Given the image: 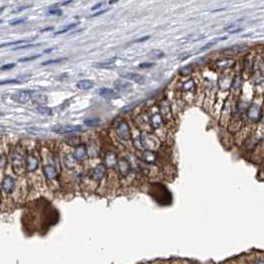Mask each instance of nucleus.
<instances>
[{
	"mask_svg": "<svg viewBox=\"0 0 264 264\" xmlns=\"http://www.w3.org/2000/svg\"><path fill=\"white\" fill-rule=\"evenodd\" d=\"M151 122H152V125L154 128H158V127H160L162 125V118L161 116H160L159 114H155L153 115L152 117H151Z\"/></svg>",
	"mask_w": 264,
	"mask_h": 264,
	"instance_id": "18",
	"label": "nucleus"
},
{
	"mask_svg": "<svg viewBox=\"0 0 264 264\" xmlns=\"http://www.w3.org/2000/svg\"><path fill=\"white\" fill-rule=\"evenodd\" d=\"M148 39H150V36H145V37H142V38H139V39H136L133 41V43H141V42H145L147 41Z\"/></svg>",
	"mask_w": 264,
	"mask_h": 264,
	"instance_id": "37",
	"label": "nucleus"
},
{
	"mask_svg": "<svg viewBox=\"0 0 264 264\" xmlns=\"http://www.w3.org/2000/svg\"><path fill=\"white\" fill-rule=\"evenodd\" d=\"M233 64V61L232 60H224V61H220V62L218 63L219 67H230Z\"/></svg>",
	"mask_w": 264,
	"mask_h": 264,
	"instance_id": "26",
	"label": "nucleus"
},
{
	"mask_svg": "<svg viewBox=\"0 0 264 264\" xmlns=\"http://www.w3.org/2000/svg\"><path fill=\"white\" fill-rule=\"evenodd\" d=\"M97 93L100 94V96L106 98V100H115V98H118L119 96L115 91H113L111 88L108 87H100L97 89Z\"/></svg>",
	"mask_w": 264,
	"mask_h": 264,
	"instance_id": "5",
	"label": "nucleus"
},
{
	"mask_svg": "<svg viewBox=\"0 0 264 264\" xmlns=\"http://www.w3.org/2000/svg\"><path fill=\"white\" fill-rule=\"evenodd\" d=\"M117 134L120 138L122 139H128L130 136V131H129V127L125 122H121L119 124V126L117 127Z\"/></svg>",
	"mask_w": 264,
	"mask_h": 264,
	"instance_id": "7",
	"label": "nucleus"
},
{
	"mask_svg": "<svg viewBox=\"0 0 264 264\" xmlns=\"http://www.w3.org/2000/svg\"><path fill=\"white\" fill-rule=\"evenodd\" d=\"M53 50H54V48L49 49V50H45V51H44V53H46V54H47V53H51V52L53 51Z\"/></svg>",
	"mask_w": 264,
	"mask_h": 264,
	"instance_id": "43",
	"label": "nucleus"
},
{
	"mask_svg": "<svg viewBox=\"0 0 264 264\" xmlns=\"http://www.w3.org/2000/svg\"><path fill=\"white\" fill-rule=\"evenodd\" d=\"M144 159L146 160L147 162H154L155 161V156L153 155V153L151 152H145L144 154Z\"/></svg>",
	"mask_w": 264,
	"mask_h": 264,
	"instance_id": "27",
	"label": "nucleus"
},
{
	"mask_svg": "<svg viewBox=\"0 0 264 264\" xmlns=\"http://www.w3.org/2000/svg\"><path fill=\"white\" fill-rule=\"evenodd\" d=\"M44 172H45L46 177L48 178L49 180H55V179L57 178V176H58L55 167H53L52 165H48V166H46L44 168Z\"/></svg>",
	"mask_w": 264,
	"mask_h": 264,
	"instance_id": "12",
	"label": "nucleus"
},
{
	"mask_svg": "<svg viewBox=\"0 0 264 264\" xmlns=\"http://www.w3.org/2000/svg\"><path fill=\"white\" fill-rule=\"evenodd\" d=\"M14 67H16V64H7V65H3L1 67V70H10L13 69Z\"/></svg>",
	"mask_w": 264,
	"mask_h": 264,
	"instance_id": "35",
	"label": "nucleus"
},
{
	"mask_svg": "<svg viewBox=\"0 0 264 264\" xmlns=\"http://www.w3.org/2000/svg\"><path fill=\"white\" fill-rule=\"evenodd\" d=\"M64 61H67V58H61V59H55V60H49L46 61V62H43L42 65H51V64H58L61 62H64Z\"/></svg>",
	"mask_w": 264,
	"mask_h": 264,
	"instance_id": "25",
	"label": "nucleus"
},
{
	"mask_svg": "<svg viewBox=\"0 0 264 264\" xmlns=\"http://www.w3.org/2000/svg\"><path fill=\"white\" fill-rule=\"evenodd\" d=\"M27 131L29 133L33 134V135H37V136H43V135H47L48 132L45 129L42 128H35V127H31V128H27Z\"/></svg>",
	"mask_w": 264,
	"mask_h": 264,
	"instance_id": "17",
	"label": "nucleus"
},
{
	"mask_svg": "<svg viewBox=\"0 0 264 264\" xmlns=\"http://www.w3.org/2000/svg\"><path fill=\"white\" fill-rule=\"evenodd\" d=\"M107 10H101V11H100V12H97V13H94L93 15H92V17H96V16H100V15H101V14H103V13H105Z\"/></svg>",
	"mask_w": 264,
	"mask_h": 264,
	"instance_id": "41",
	"label": "nucleus"
},
{
	"mask_svg": "<svg viewBox=\"0 0 264 264\" xmlns=\"http://www.w3.org/2000/svg\"><path fill=\"white\" fill-rule=\"evenodd\" d=\"M115 60H116V58H113L111 61L109 60V61H107V62H104V63H98L96 66L97 68H110V67H112L113 65H114Z\"/></svg>",
	"mask_w": 264,
	"mask_h": 264,
	"instance_id": "21",
	"label": "nucleus"
},
{
	"mask_svg": "<svg viewBox=\"0 0 264 264\" xmlns=\"http://www.w3.org/2000/svg\"><path fill=\"white\" fill-rule=\"evenodd\" d=\"M26 21V19H16V20H13V21H11L10 22V25H19V24H23V23H24Z\"/></svg>",
	"mask_w": 264,
	"mask_h": 264,
	"instance_id": "34",
	"label": "nucleus"
},
{
	"mask_svg": "<svg viewBox=\"0 0 264 264\" xmlns=\"http://www.w3.org/2000/svg\"><path fill=\"white\" fill-rule=\"evenodd\" d=\"M31 100H33V102L37 103L38 105H41V104H46L48 102V97L44 94L39 93V92H32V98Z\"/></svg>",
	"mask_w": 264,
	"mask_h": 264,
	"instance_id": "8",
	"label": "nucleus"
},
{
	"mask_svg": "<svg viewBox=\"0 0 264 264\" xmlns=\"http://www.w3.org/2000/svg\"><path fill=\"white\" fill-rule=\"evenodd\" d=\"M32 92L30 91H20L13 96V100L19 103H26L32 98Z\"/></svg>",
	"mask_w": 264,
	"mask_h": 264,
	"instance_id": "4",
	"label": "nucleus"
},
{
	"mask_svg": "<svg viewBox=\"0 0 264 264\" xmlns=\"http://www.w3.org/2000/svg\"><path fill=\"white\" fill-rule=\"evenodd\" d=\"M101 6H102V3H101V2H100V3L96 4V5H93V6L92 7V10H96V9H98V8L101 7Z\"/></svg>",
	"mask_w": 264,
	"mask_h": 264,
	"instance_id": "40",
	"label": "nucleus"
},
{
	"mask_svg": "<svg viewBox=\"0 0 264 264\" xmlns=\"http://www.w3.org/2000/svg\"><path fill=\"white\" fill-rule=\"evenodd\" d=\"M75 26H77V23H74V24H70V25H68V26H66L65 28H63V29H61L60 31H58V32H56L54 35H61V34H65V33H67V32H69V31H70L73 29V28H75Z\"/></svg>",
	"mask_w": 264,
	"mask_h": 264,
	"instance_id": "22",
	"label": "nucleus"
},
{
	"mask_svg": "<svg viewBox=\"0 0 264 264\" xmlns=\"http://www.w3.org/2000/svg\"><path fill=\"white\" fill-rule=\"evenodd\" d=\"M123 163H124V166H122V164L119 162V170H120V172L123 174V175H127L128 172H129V166H128V164H127L125 161H123Z\"/></svg>",
	"mask_w": 264,
	"mask_h": 264,
	"instance_id": "24",
	"label": "nucleus"
},
{
	"mask_svg": "<svg viewBox=\"0 0 264 264\" xmlns=\"http://www.w3.org/2000/svg\"><path fill=\"white\" fill-rule=\"evenodd\" d=\"M74 156H75V159L79 160V161H81V160L86 158V156H87V148H86V146H83V145L79 146V147L75 149V151Z\"/></svg>",
	"mask_w": 264,
	"mask_h": 264,
	"instance_id": "11",
	"label": "nucleus"
},
{
	"mask_svg": "<svg viewBox=\"0 0 264 264\" xmlns=\"http://www.w3.org/2000/svg\"><path fill=\"white\" fill-rule=\"evenodd\" d=\"M38 166H39V163L34 156H29L26 159V168L28 171H35Z\"/></svg>",
	"mask_w": 264,
	"mask_h": 264,
	"instance_id": "10",
	"label": "nucleus"
},
{
	"mask_svg": "<svg viewBox=\"0 0 264 264\" xmlns=\"http://www.w3.org/2000/svg\"><path fill=\"white\" fill-rule=\"evenodd\" d=\"M139 103H140V101H135V102H133V103H130V104H128L127 106H125V107L122 108V111H129V110H131V109H133V108H134L136 105H138Z\"/></svg>",
	"mask_w": 264,
	"mask_h": 264,
	"instance_id": "30",
	"label": "nucleus"
},
{
	"mask_svg": "<svg viewBox=\"0 0 264 264\" xmlns=\"http://www.w3.org/2000/svg\"><path fill=\"white\" fill-rule=\"evenodd\" d=\"M35 46H38V45H35V44H28V45H24V46H19V47H16V48H13L12 50H13V51H15V50L27 49V48H31V47H35Z\"/></svg>",
	"mask_w": 264,
	"mask_h": 264,
	"instance_id": "33",
	"label": "nucleus"
},
{
	"mask_svg": "<svg viewBox=\"0 0 264 264\" xmlns=\"http://www.w3.org/2000/svg\"><path fill=\"white\" fill-rule=\"evenodd\" d=\"M19 83L18 79H10V81H2L1 84L3 86V84H6V83Z\"/></svg>",
	"mask_w": 264,
	"mask_h": 264,
	"instance_id": "38",
	"label": "nucleus"
},
{
	"mask_svg": "<svg viewBox=\"0 0 264 264\" xmlns=\"http://www.w3.org/2000/svg\"><path fill=\"white\" fill-rule=\"evenodd\" d=\"M153 66H155V64H153V63H142V64L139 65V68H141V69H146V68L153 67Z\"/></svg>",
	"mask_w": 264,
	"mask_h": 264,
	"instance_id": "36",
	"label": "nucleus"
},
{
	"mask_svg": "<svg viewBox=\"0 0 264 264\" xmlns=\"http://www.w3.org/2000/svg\"><path fill=\"white\" fill-rule=\"evenodd\" d=\"M93 83L92 81H89V79H82V81H79L78 83H77V87L82 89V91H88V89H91L93 87Z\"/></svg>",
	"mask_w": 264,
	"mask_h": 264,
	"instance_id": "13",
	"label": "nucleus"
},
{
	"mask_svg": "<svg viewBox=\"0 0 264 264\" xmlns=\"http://www.w3.org/2000/svg\"><path fill=\"white\" fill-rule=\"evenodd\" d=\"M192 70H193L192 66H185V67L180 69L179 73H180V75H189L192 73Z\"/></svg>",
	"mask_w": 264,
	"mask_h": 264,
	"instance_id": "23",
	"label": "nucleus"
},
{
	"mask_svg": "<svg viewBox=\"0 0 264 264\" xmlns=\"http://www.w3.org/2000/svg\"><path fill=\"white\" fill-rule=\"evenodd\" d=\"M114 86L116 88L120 89V91H124V89H126L127 87H130L131 84L129 83H125V82L120 81V79L119 81L117 79V81H115V83H114Z\"/></svg>",
	"mask_w": 264,
	"mask_h": 264,
	"instance_id": "20",
	"label": "nucleus"
},
{
	"mask_svg": "<svg viewBox=\"0 0 264 264\" xmlns=\"http://www.w3.org/2000/svg\"><path fill=\"white\" fill-rule=\"evenodd\" d=\"M149 195L156 201L159 205L168 206L172 202V194L161 183H154L150 185Z\"/></svg>",
	"mask_w": 264,
	"mask_h": 264,
	"instance_id": "1",
	"label": "nucleus"
},
{
	"mask_svg": "<svg viewBox=\"0 0 264 264\" xmlns=\"http://www.w3.org/2000/svg\"><path fill=\"white\" fill-rule=\"evenodd\" d=\"M117 1H118V0H109V2H108V3H109L110 5H111V4H114V3H116Z\"/></svg>",
	"mask_w": 264,
	"mask_h": 264,
	"instance_id": "42",
	"label": "nucleus"
},
{
	"mask_svg": "<svg viewBox=\"0 0 264 264\" xmlns=\"http://www.w3.org/2000/svg\"><path fill=\"white\" fill-rule=\"evenodd\" d=\"M105 175V167L103 165H98L96 168H94L92 172V179L96 181H100Z\"/></svg>",
	"mask_w": 264,
	"mask_h": 264,
	"instance_id": "9",
	"label": "nucleus"
},
{
	"mask_svg": "<svg viewBox=\"0 0 264 264\" xmlns=\"http://www.w3.org/2000/svg\"><path fill=\"white\" fill-rule=\"evenodd\" d=\"M105 162L109 167H113L117 164V158L116 155L113 152H108L106 154V158H105Z\"/></svg>",
	"mask_w": 264,
	"mask_h": 264,
	"instance_id": "16",
	"label": "nucleus"
},
{
	"mask_svg": "<svg viewBox=\"0 0 264 264\" xmlns=\"http://www.w3.org/2000/svg\"><path fill=\"white\" fill-rule=\"evenodd\" d=\"M120 75H121V78H124L126 79H128V81H132L139 84H142L145 83V77H143L142 75L136 74V73L125 72V73H121Z\"/></svg>",
	"mask_w": 264,
	"mask_h": 264,
	"instance_id": "3",
	"label": "nucleus"
},
{
	"mask_svg": "<svg viewBox=\"0 0 264 264\" xmlns=\"http://www.w3.org/2000/svg\"><path fill=\"white\" fill-rule=\"evenodd\" d=\"M41 55H35V56H32V57H28V58H24V59H20L19 62L20 63H25V62H29V61H33L37 58H39Z\"/></svg>",
	"mask_w": 264,
	"mask_h": 264,
	"instance_id": "31",
	"label": "nucleus"
},
{
	"mask_svg": "<svg viewBox=\"0 0 264 264\" xmlns=\"http://www.w3.org/2000/svg\"><path fill=\"white\" fill-rule=\"evenodd\" d=\"M28 8V6H22V7H19L18 9H14V10L12 11V13H18V12H20V11H22V10H25V9H27Z\"/></svg>",
	"mask_w": 264,
	"mask_h": 264,
	"instance_id": "39",
	"label": "nucleus"
},
{
	"mask_svg": "<svg viewBox=\"0 0 264 264\" xmlns=\"http://www.w3.org/2000/svg\"><path fill=\"white\" fill-rule=\"evenodd\" d=\"M27 40H20V41H16V42H12V43H7V44H2L1 47H6V46H12V45H18V44H21V43H27Z\"/></svg>",
	"mask_w": 264,
	"mask_h": 264,
	"instance_id": "32",
	"label": "nucleus"
},
{
	"mask_svg": "<svg viewBox=\"0 0 264 264\" xmlns=\"http://www.w3.org/2000/svg\"><path fill=\"white\" fill-rule=\"evenodd\" d=\"M62 10L59 8H55V9H50V10L48 11V14H50V15H55V16H60L62 15Z\"/></svg>",
	"mask_w": 264,
	"mask_h": 264,
	"instance_id": "29",
	"label": "nucleus"
},
{
	"mask_svg": "<svg viewBox=\"0 0 264 264\" xmlns=\"http://www.w3.org/2000/svg\"><path fill=\"white\" fill-rule=\"evenodd\" d=\"M150 55L153 57V58H162V57L164 56V53L162 51H160V50H153L152 52H151L150 53Z\"/></svg>",
	"mask_w": 264,
	"mask_h": 264,
	"instance_id": "28",
	"label": "nucleus"
},
{
	"mask_svg": "<svg viewBox=\"0 0 264 264\" xmlns=\"http://www.w3.org/2000/svg\"><path fill=\"white\" fill-rule=\"evenodd\" d=\"M83 128L81 125H58L53 128V131L59 134H69L75 132H81Z\"/></svg>",
	"mask_w": 264,
	"mask_h": 264,
	"instance_id": "2",
	"label": "nucleus"
},
{
	"mask_svg": "<svg viewBox=\"0 0 264 264\" xmlns=\"http://www.w3.org/2000/svg\"><path fill=\"white\" fill-rule=\"evenodd\" d=\"M101 120L100 118H92V119H86L84 120V124L89 127H96L100 125Z\"/></svg>",
	"mask_w": 264,
	"mask_h": 264,
	"instance_id": "19",
	"label": "nucleus"
},
{
	"mask_svg": "<svg viewBox=\"0 0 264 264\" xmlns=\"http://www.w3.org/2000/svg\"><path fill=\"white\" fill-rule=\"evenodd\" d=\"M15 187V181L11 176H5L2 181V190L6 194H11Z\"/></svg>",
	"mask_w": 264,
	"mask_h": 264,
	"instance_id": "6",
	"label": "nucleus"
},
{
	"mask_svg": "<svg viewBox=\"0 0 264 264\" xmlns=\"http://www.w3.org/2000/svg\"><path fill=\"white\" fill-rule=\"evenodd\" d=\"M36 111L38 113H40V114L44 115V116H50L53 114V112H52V109L50 107L48 106H45V104H41V105H38L36 106Z\"/></svg>",
	"mask_w": 264,
	"mask_h": 264,
	"instance_id": "15",
	"label": "nucleus"
},
{
	"mask_svg": "<svg viewBox=\"0 0 264 264\" xmlns=\"http://www.w3.org/2000/svg\"><path fill=\"white\" fill-rule=\"evenodd\" d=\"M246 49L245 46H233V47H229V48H226L224 50H223V53L224 54H236L239 53V52H242Z\"/></svg>",
	"mask_w": 264,
	"mask_h": 264,
	"instance_id": "14",
	"label": "nucleus"
}]
</instances>
